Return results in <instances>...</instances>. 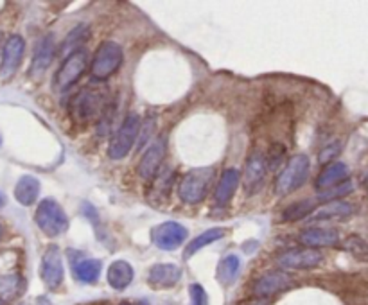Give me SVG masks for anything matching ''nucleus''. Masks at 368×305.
<instances>
[{
	"label": "nucleus",
	"mask_w": 368,
	"mask_h": 305,
	"mask_svg": "<svg viewBox=\"0 0 368 305\" xmlns=\"http://www.w3.org/2000/svg\"><path fill=\"white\" fill-rule=\"evenodd\" d=\"M167 155V139L166 137H159L154 139L153 144L144 151L142 158L139 162V175L144 180H151L159 175V170L162 169V163Z\"/></svg>",
	"instance_id": "obj_12"
},
{
	"label": "nucleus",
	"mask_w": 368,
	"mask_h": 305,
	"mask_svg": "<svg viewBox=\"0 0 368 305\" xmlns=\"http://www.w3.org/2000/svg\"><path fill=\"white\" fill-rule=\"evenodd\" d=\"M0 146H2V135H0Z\"/></svg>",
	"instance_id": "obj_41"
},
{
	"label": "nucleus",
	"mask_w": 368,
	"mask_h": 305,
	"mask_svg": "<svg viewBox=\"0 0 368 305\" xmlns=\"http://www.w3.org/2000/svg\"><path fill=\"white\" fill-rule=\"evenodd\" d=\"M56 56V47H54V36L45 35L44 38L38 40L35 47V54H32L31 60V68H29V74L35 75V77H40L45 72L49 70V67L52 65V60Z\"/></svg>",
	"instance_id": "obj_15"
},
{
	"label": "nucleus",
	"mask_w": 368,
	"mask_h": 305,
	"mask_svg": "<svg viewBox=\"0 0 368 305\" xmlns=\"http://www.w3.org/2000/svg\"><path fill=\"white\" fill-rule=\"evenodd\" d=\"M352 214H354V205L338 199V201L325 203V205H321L320 208H314L311 218H313L314 221H329V219H345Z\"/></svg>",
	"instance_id": "obj_23"
},
{
	"label": "nucleus",
	"mask_w": 368,
	"mask_h": 305,
	"mask_svg": "<svg viewBox=\"0 0 368 305\" xmlns=\"http://www.w3.org/2000/svg\"><path fill=\"white\" fill-rule=\"evenodd\" d=\"M347 178H348V167L345 166L343 162H333L321 169V173L318 175L314 185H317L318 192H320V190L331 189V187L345 182Z\"/></svg>",
	"instance_id": "obj_22"
},
{
	"label": "nucleus",
	"mask_w": 368,
	"mask_h": 305,
	"mask_svg": "<svg viewBox=\"0 0 368 305\" xmlns=\"http://www.w3.org/2000/svg\"><path fill=\"white\" fill-rule=\"evenodd\" d=\"M154 130H157V116H154V113H149V116H147L146 119H142V123H140L139 139H137V142H139V149H142V147L153 139Z\"/></svg>",
	"instance_id": "obj_31"
},
{
	"label": "nucleus",
	"mask_w": 368,
	"mask_h": 305,
	"mask_svg": "<svg viewBox=\"0 0 368 305\" xmlns=\"http://www.w3.org/2000/svg\"><path fill=\"white\" fill-rule=\"evenodd\" d=\"M4 203H6V198H4V194H2V192H0V208H2V206H4Z\"/></svg>",
	"instance_id": "obj_37"
},
{
	"label": "nucleus",
	"mask_w": 368,
	"mask_h": 305,
	"mask_svg": "<svg viewBox=\"0 0 368 305\" xmlns=\"http://www.w3.org/2000/svg\"><path fill=\"white\" fill-rule=\"evenodd\" d=\"M40 275L44 284L51 291H56L63 284L65 270H63V259H61V250L56 244H49L42 257Z\"/></svg>",
	"instance_id": "obj_11"
},
{
	"label": "nucleus",
	"mask_w": 368,
	"mask_h": 305,
	"mask_svg": "<svg viewBox=\"0 0 368 305\" xmlns=\"http://www.w3.org/2000/svg\"><path fill=\"white\" fill-rule=\"evenodd\" d=\"M268 158H266V155L261 153V151H254V153L246 158L241 180L246 194L254 196L262 189V185H264L266 182V175H268Z\"/></svg>",
	"instance_id": "obj_9"
},
{
	"label": "nucleus",
	"mask_w": 368,
	"mask_h": 305,
	"mask_svg": "<svg viewBox=\"0 0 368 305\" xmlns=\"http://www.w3.org/2000/svg\"><path fill=\"white\" fill-rule=\"evenodd\" d=\"M135 305H151V304H149V301H147V300H140L139 304H135Z\"/></svg>",
	"instance_id": "obj_38"
},
{
	"label": "nucleus",
	"mask_w": 368,
	"mask_h": 305,
	"mask_svg": "<svg viewBox=\"0 0 368 305\" xmlns=\"http://www.w3.org/2000/svg\"><path fill=\"white\" fill-rule=\"evenodd\" d=\"M140 123H142L140 116L128 113L126 119L123 120L119 130L115 131L114 137L110 139V144H108V156L111 160H123L130 155V151L133 149L137 139H139Z\"/></svg>",
	"instance_id": "obj_6"
},
{
	"label": "nucleus",
	"mask_w": 368,
	"mask_h": 305,
	"mask_svg": "<svg viewBox=\"0 0 368 305\" xmlns=\"http://www.w3.org/2000/svg\"><path fill=\"white\" fill-rule=\"evenodd\" d=\"M101 268H103V264L97 259H81V261L74 262L72 271H74L75 280L81 284H95L99 280Z\"/></svg>",
	"instance_id": "obj_24"
},
{
	"label": "nucleus",
	"mask_w": 368,
	"mask_h": 305,
	"mask_svg": "<svg viewBox=\"0 0 368 305\" xmlns=\"http://www.w3.org/2000/svg\"><path fill=\"white\" fill-rule=\"evenodd\" d=\"M239 183H241V173L238 169H226L218 180L214 192L216 205H228L230 199L234 198L235 190H238Z\"/></svg>",
	"instance_id": "obj_18"
},
{
	"label": "nucleus",
	"mask_w": 368,
	"mask_h": 305,
	"mask_svg": "<svg viewBox=\"0 0 368 305\" xmlns=\"http://www.w3.org/2000/svg\"><path fill=\"white\" fill-rule=\"evenodd\" d=\"M354 190V183L348 182V180H345V182L338 183V185L331 187V189H325V190H320L317 196V201L320 203H329V201H338L340 198H343V196L350 194Z\"/></svg>",
	"instance_id": "obj_29"
},
{
	"label": "nucleus",
	"mask_w": 368,
	"mask_h": 305,
	"mask_svg": "<svg viewBox=\"0 0 368 305\" xmlns=\"http://www.w3.org/2000/svg\"><path fill=\"white\" fill-rule=\"evenodd\" d=\"M239 305H269V298H259V297H254V298H248V300L241 301Z\"/></svg>",
	"instance_id": "obj_35"
},
{
	"label": "nucleus",
	"mask_w": 368,
	"mask_h": 305,
	"mask_svg": "<svg viewBox=\"0 0 368 305\" xmlns=\"http://www.w3.org/2000/svg\"><path fill=\"white\" fill-rule=\"evenodd\" d=\"M293 285V277L284 270H274L266 271L264 275L255 280L254 284V294L259 298H269L274 294L282 293L288 287Z\"/></svg>",
	"instance_id": "obj_13"
},
{
	"label": "nucleus",
	"mask_w": 368,
	"mask_h": 305,
	"mask_svg": "<svg viewBox=\"0 0 368 305\" xmlns=\"http://www.w3.org/2000/svg\"><path fill=\"white\" fill-rule=\"evenodd\" d=\"M121 305H133V304H130V301H123V304Z\"/></svg>",
	"instance_id": "obj_39"
},
{
	"label": "nucleus",
	"mask_w": 368,
	"mask_h": 305,
	"mask_svg": "<svg viewBox=\"0 0 368 305\" xmlns=\"http://www.w3.org/2000/svg\"><path fill=\"white\" fill-rule=\"evenodd\" d=\"M190 305H209V294L203 290V285L190 284L189 285Z\"/></svg>",
	"instance_id": "obj_33"
},
{
	"label": "nucleus",
	"mask_w": 368,
	"mask_h": 305,
	"mask_svg": "<svg viewBox=\"0 0 368 305\" xmlns=\"http://www.w3.org/2000/svg\"><path fill=\"white\" fill-rule=\"evenodd\" d=\"M187 235H189V232L183 225L176 221H166L157 225L151 230V241L160 250L174 251L185 242Z\"/></svg>",
	"instance_id": "obj_10"
},
{
	"label": "nucleus",
	"mask_w": 368,
	"mask_h": 305,
	"mask_svg": "<svg viewBox=\"0 0 368 305\" xmlns=\"http://www.w3.org/2000/svg\"><path fill=\"white\" fill-rule=\"evenodd\" d=\"M214 167H198L183 175L178 185V196L187 205H198L209 194L212 182H214Z\"/></svg>",
	"instance_id": "obj_2"
},
{
	"label": "nucleus",
	"mask_w": 368,
	"mask_h": 305,
	"mask_svg": "<svg viewBox=\"0 0 368 305\" xmlns=\"http://www.w3.org/2000/svg\"><path fill=\"white\" fill-rule=\"evenodd\" d=\"M40 180L32 175L22 176L15 185V199L20 203L22 206H31L40 198Z\"/></svg>",
	"instance_id": "obj_19"
},
{
	"label": "nucleus",
	"mask_w": 368,
	"mask_h": 305,
	"mask_svg": "<svg viewBox=\"0 0 368 305\" xmlns=\"http://www.w3.org/2000/svg\"><path fill=\"white\" fill-rule=\"evenodd\" d=\"M124 52L123 47L115 42H103L95 51L94 60L90 65V74L95 81H106L111 75L117 74L123 65Z\"/></svg>",
	"instance_id": "obj_4"
},
{
	"label": "nucleus",
	"mask_w": 368,
	"mask_h": 305,
	"mask_svg": "<svg viewBox=\"0 0 368 305\" xmlns=\"http://www.w3.org/2000/svg\"><path fill=\"white\" fill-rule=\"evenodd\" d=\"M25 52V40L20 35H13L6 40L4 47H2V61H0V75L2 77H9L15 74L20 67L22 60H24Z\"/></svg>",
	"instance_id": "obj_14"
},
{
	"label": "nucleus",
	"mask_w": 368,
	"mask_h": 305,
	"mask_svg": "<svg viewBox=\"0 0 368 305\" xmlns=\"http://www.w3.org/2000/svg\"><path fill=\"white\" fill-rule=\"evenodd\" d=\"M309 169H311V162H309L307 155L291 156L284 166V169L281 170V175L275 180L277 196H288L300 189L307 180Z\"/></svg>",
	"instance_id": "obj_5"
},
{
	"label": "nucleus",
	"mask_w": 368,
	"mask_h": 305,
	"mask_svg": "<svg viewBox=\"0 0 368 305\" xmlns=\"http://www.w3.org/2000/svg\"><path fill=\"white\" fill-rule=\"evenodd\" d=\"M314 208H317L314 199H300V201H295L286 206V211L282 212V219L284 221H300V219L313 214Z\"/></svg>",
	"instance_id": "obj_28"
},
{
	"label": "nucleus",
	"mask_w": 368,
	"mask_h": 305,
	"mask_svg": "<svg viewBox=\"0 0 368 305\" xmlns=\"http://www.w3.org/2000/svg\"><path fill=\"white\" fill-rule=\"evenodd\" d=\"M225 235H226V230L225 228H219V226H216V228H210V230H205L203 234H200L198 237L192 239V241L187 244L185 259H190L192 255H196L200 250H203L205 246L214 244V242L221 241Z\"/></svg>",
	"instance_id": "obj_25"
},
{
	"label": "nucleus",
	"mask_w": 368,
	"mask_h": 305,
	"mask_svg": "<svg viewBox=\"0 0 368 305\" xmlns=\"http://www.w3.org/2000/svg\"><path fill=\"white\" fill-rule=\"evenodd\" d=\"M241 271V261L238 255H226L218 264V280L223 285H232L239 277Z\"/></svg>",
	"instance_id": "obj_26"
},
{
	"label": "nucleus",
	"mask_w": 368,
	"mask_h": 305,
	"mask_svg": "<svg viewBox=\"0 0 368 305\" xmlns=\"http://www.w3.org/2000/svg\"><path fill=\"white\" fill-rule=\"evenodd\" d=\"M182 278V270L173 262H164V264H154L147 273V284L153 290H169L178 284Z\"/></svg>",
	"instance_id": "obj_16"
},
{
	"label": "nucleus",
	"mask_w": 368,
	"mask_h": 305,
	"mask_svg": "<svg viewBox=\"0 0 368 305\" xmlns=\"http://www.w3.org/2000/svg\"><path fill=\"white\" fill-rule=\"evenodd\" d=\"M0 237H2V225H0Z\"/></svg>",
	"instance_id": "obj_40"
},
{
	"label": "nucleus",
	"mask_w": 368,
	"mask_h": 305,
	"mask_svg": "<svg viewBox=\"0 0 368 305\" xmlns=\"http://www.w3.org/2000/svg\"><path fill=\"white\" fill-rule=\"evenodd\" d=\"M88 40H90V27H88L87 24H80L78 27H74L68 32L65 42L61 44L60 52H63V54L67 56L72 54V52L78 51V49H83V44Z\"/></svg>",
	"instance_id": "obj_27"
},
{
	"label": "nucleus",
	"mask_w": 368,
	"mask_h": 305,
	"mask_svg": "<svg viewBox=\"0 0 368 305\" xmlns=\"http://www.w3.org/2000/svg\"><path fill=\"white\" fill-rule=\"evenodd\" d=\"M324 262V255L318 250L311 248H291L282 251L277 257V266L284 271H304L314 270Z\"/></svg>",
	"instance_id": "obj_8"
},
{
	"label": "nucleus",
	"mask_w": 368,
	"mask_h": 305,
	"mask_svg": "<svg viewBox=\"0 0 368 305\" xmlns=\"http://www.w3.org/2000/svg\"><path fill=\"white\" fill-rule=\"evenodd\" d=\"M298 242L304 248L318 250V248H331L340 242V234L334 228H305L298 235Z\"/></svg>",
	"instance_id": "obj_17"
},
{
	"label": "nucleus",
	"mask_w": 368,
	"mask_h": 305,
	"mask_svg": "<svg viewBox=\"0 0 368 305\" xmlns=\"http://www.w3.org/2000/svg\"><path fill=\"white\" fill-rule=\"evenodd\" d=\"M341 151V142H336V144H331V146L325 147L324 151H321L320 155V162L325 163V162H331V160L334 158V156L338 155Z\"/></svg>",
	"instance_id": "obj_34"
},
{
	"label": "nucleus",
	"mask_w": 368,
	"mask_h": 305,
	"mask_svg": "<svg viewBox=\"0 0 368 305\" xmlns=\"http://www.w3.org/2000/svg\"><path fill=\"white\" fill-rule=\"evenodd\" d=\"M70 116L78 124H90L94 120H99L106 110V99L104 92L99 88L87 87L75 94L70 99Z\"/></svg>",
	"instance_id": "obj_1"
},
{
	"label": "nucleus",
	"mask_w": 368,
	"mask_h": 305,
	"mask_svg": "<svg viewBox=\"0 0 368 305\" xmlns=\"http://www.w3.org/2000/svg\"><path fill=\"white\" fill-rule=\"evenodd\" d=\"M35 223L51 239L65 234L68 230V225H70L60 203L51 198H45L40 201L35 212Z\"/></svg>",
	"instance_id": "obj_3"
},
{
	"label": "nucleus",
	"mask_w": 368,
	"mask_h": 305,
	"mask_svg": "<svg viewBox=\"0 0 368 305\" xmlns=\"http://www.w3.org/2000/svg\"><path fill=\"white\" fill-rule=\"evenodd\" d=\"M174 182V170L166 167V169H160L159 175L154 176V190H160L164 196L167 192H171V185Z\"/></svg>",
	"instance_id": "obj_32"
},
{
	"label": "nucleus",
	"mask_w": 368,
	"mask_h": 305,
	"mask_svg": "<svg viewBox=\"0 0 368 305\" xmlns=\"http://www.w3.org/2000/svg\"><path fill=\"white\" fill-rule=\"evenodd\" d=\"M25 280L22 275L9 273L0 275V305H11L24 293Z\"/></svg>",
	"instance_id": "obj_21"
},
{
	"label": "nucleus",
	"mask_w": 368,
	"mask_h": 305,
	"mask_svg": "<svg viewBox=\"0 0 368 305\" xmlns=\"http://www.w3.org/2000/svg\"><path fill=\"white\" fill-rule=\"evenodd\" d=\"M133 268L126 261H115L108 268V284L115 291H124L126 287H130V284L133 282Z\"/></svg>",
	"instance_id": "obj_20"
},
{
	"label": "nucleus",
	"mask_w": 368,
	"mask_h": 305,
	"mask_svg": "<svg viewBox=\"0 0 368 305\" xmlns=\"http://www.w3.org/2000/svg\"><path fill=\"white\" fill-rule=\"evenodd\" d=\"M31 305H52V304L47 297H38V298H35V300H32Z\"/></svg>",
	"instance_id": "obj_36"
},
{
	"label": "nucleus",
	"mask_w": 368,
	"mask_h": 305,
	"mask_svg": "<svg viewBox=\"0 0 368 305\" xmlns=\"http://www.w3.org/2000/svg\"><path fill=\"white\" fill-rule=\"evenodd\" d=\"M343 250L357 261L368 262V242L360 235H348L343 241Z\"/></svg>",
	"instance_id": "obj_30"
},
{
	"label": "nucleus",
	"mask_w": 368,
	"mask_h": 305,
	"mask_svg": "<svg viewBox=\"0 0 368 305\" xmlns=\"http://www.w3.org/2000/svg\"><path fill=\"white\" fill-rule=\"evenodd\" d=\"M88 67V52L87 49H78L72 54H68L63 60L61 67L58 68L54 75V87L56 92H67L68 88L74 87L80 81L81 75L85 74Z\"/></svg>",
	"instance_id": "obj_7"
},
{
	"label": "nucleus",
	"mask_w": 368,
	"mask_h": 305,
	"mask_svg": "<svg viewBox=\"0 0 368 305\" xmlns=\"http://www.w3.org/2000/svg\"><path fill=\"white\" fill-rule=\"evenodd\" d=\"M0 42H2V32H0Z\"/></svg>",
	"instance_id": "obj_42"
}]
</instances>
